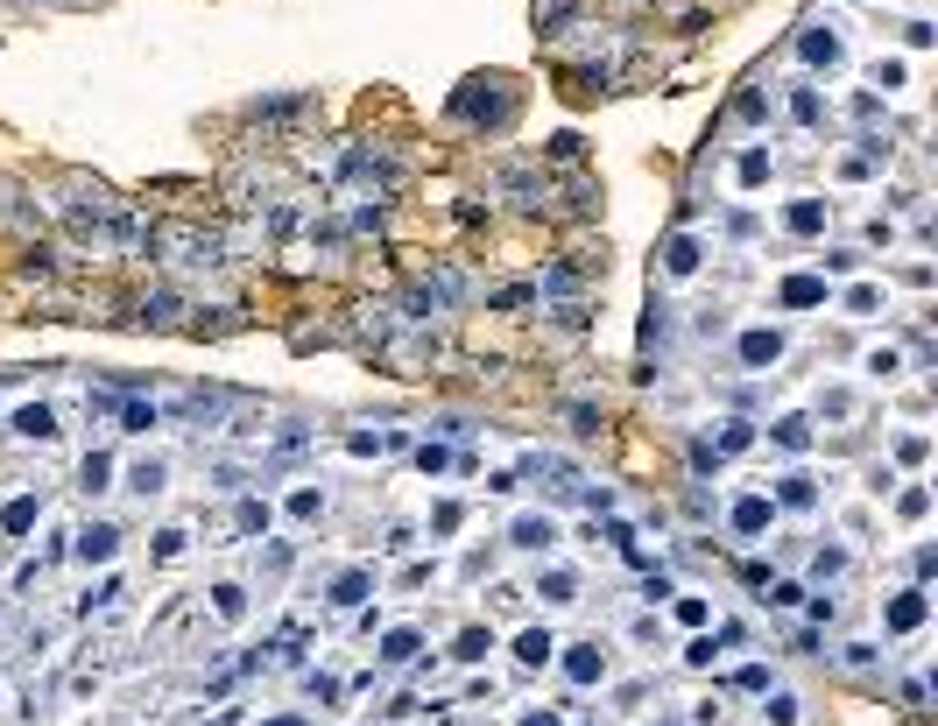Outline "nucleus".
Instances as JSON below:
<instances>
[{
    "mask_svg": "<svg viewBox=\"0 0 938 726\" xmlns=\"http://www.w3.org/2000/svg\"><path fill=\"white\" fill-rule=\"evenodd\" d=\"M776 353H783V339H776V332H748V339H741V360H748V367H769Z\"/></svg>",
    "mask_w": 938,
    "mask_h": 726,
    "instance_id": "nucleus-1",
    "label": "nucleus"
},
{
    "mask_svg": "<svg viewBox=\"0 0 938 726\" xmlns=\"http://www.w3.org/2000/svg\"><path fill=\"white\" fill-rule=\"evenodd\" d=\"M783 303H797V311H805V303H826V282H819V275H790V282H783Z\"/></svg>",
    "mask_w": 938,
    "mask_h": 726,
    "instance_id": "nucleus-2",
    "label": "nucleus"
},
{
    "mask_svg": "<svg viewBox=\"0 0 938 726\" xmlns=\"http://www.w3.org/2000/svg\"><path fill=\"white\" fill-rule=\"evenodd\" d=\"M551 649H558V641H551V628H530V635L515 641V656H522L530 670H537V663H551Z\"/></svg>",
    "mask_w": 938,
    "mask_h": 726,
    "instance_id": "nucleus-3",
    "label": "nucleus"
},
{
    "mask_svg": "<svg viewBox=\"0 0 938 726\" xmlns=\"http://www.w3.org/2000/svg\"><path fill=\"white\" fill-rule=\"evenodd\" d=\"M734 529H741V536H762V529H769V501H741V508H734Z\"/></svg>",
    "mask_w": 938,
    "mask_h": 726,
    "instance_id": "nucleus-4",
    "label": "nucleus"
},
{
    "mask_svg": "<svg viewBox=\"0 0 938 726\" xmlns=\"http://www.w3.org/2000/svg\"><path fill=\"white\" fill-rule=\"evenodd\" d=\"M14 431H21V438H50L57 424H50V409H43V402H28V409L14 416Z\"/></svg>",
    "mask_w": 938,
    "mask_h": 726,
    "instance_id": "nucleus-5",
    "label": "nucleus"
},
{
    "mask_svg": "<svg viewBox=\"0 0 938 726\" xmlns=\"http://www.w3.org/2000/svg\"><path fill=\"white\" fill-rule=\"evenodd\" d=\"M925 621V593H903L896 607H889V628H918Z\"/></svg>",
    "mask_w": 938,
    "mask_h": 726,
    "instance_id": "nucleus-6",
    "label": "nucleus"
},
{
    "mask_svg": "<svg viewBox=\"0 0 938 726\" xmlns=\"http://www.w3.org/2000/svg\"><path fill=\"white\" fill-rule=\"evenodd\" d=\"M113 544H120V536H113V529H106V522H93V529H85V536H78V550H85V557H99V564H106V557H113Z\"/></svg>",
    "mask_w": 938,
    "mask_h": 726,
    "instance_id": "nucleus-7",
    "label": "nucleus"
},
{
    "mask_svg": "<svg viewBox=\"0 0 938 726\" xmlns=\"http://www.w3.org/2000/svg\"><path fill=\"white\" fill-rule=\"evenodd\" d=\"M551 536H558V529H551V522H537V515H522V522H515V544H530V550H544Z\"/></svg>",
    "mask_w": 938,
    "mask_h": 726,
    "instance_id": "nucleus-8",
    "label": "nucleus"
},
{
    "mask_svg": "<svg viewBox=\"0 0 938 726\" xmlns=\"http://www.w3.org/2000/svg\"><path fill=\"white\" fill-rule=\"evenodd\" d=\"M826 226V205H790V233H819Z\"/></svg>",
    "mask_w": 938,
    "mask_h": 726,
    "instance_id": "nucleus-9",
    "label": "nucleus"
},
{
    "mask_svg": "<svg viewBox=\"0 0 938 726\" xmlns=\"http://www.w3.org/2000/svg\"><path fill=\"white\" fill-rule=\"evenodd\" d=\"M127 480H134V494H163V465H156V458H142Z\"/></svg>",
    "mask_w": 938,
    "mask_h": 726,
    "instance_id": "nucleus-10",
    "label": "nucleus"
},
{
    "mask_svg": "<svg viewBox=\"0 0 938 726\" xmlns=\"http://www.w3.org/2000/svg\"><path fill=\"white\" fill-rule=\"evenodd\" d=\"M28 522H36V501H28V494H21V501H7V536H21Z\"/></svg>",
    "mask_w": 938,
    "mask_h": 726,
    "instance_id": "nucleus-11",
    "label": "nucleus"
},
{
    "mask_svg": "<svg viewBox=\"0 0 938 726\" xmlns=\"http://www.w3.org/2000/svg\"><path fill=\"white\" fill-rule=\"evenodd\" d=\"M487 649H494V635H487V628H466V635H459V656H466V663H480Z\"/></svg>",
    "mask_w": 938,
    "mask_h": 726,
    "instance_id": "nucleus-12",
    "label": "nucleus"
},
{
    "mask_svg": "<svg viewBox=\"0 0 938 726\" xmlns=\"http://www.w3.org/2000/svg\"><path fill=\"white\" fill-rule=\"evenodd\" d=\"M381 656H388V663H409V656H416V635H409V628H395V635H388V649H381Z\"/></svg>",
    "mask_w": 938,
    "mask_h": 726,
    "instance_id": "nucleus-13",
    "label": "nucleus"
},
{
    "mask_svg": "<svg viewBox=\"0 0 938 726\" xmlns=\"http://www.w3.org/2000/svg\"><path fill=\"white\" fill-rule=\"evenodd\" d=\"M149 424H156L149 402H127V409H120V431H149Z\"/></svg>",
    "mask_w": 938,
    "mask_h": 726,
    "instance_id": "nucleus-14",
    "label": "nucleus"
},
{
    "mask_svg": "<svg viewBox=\"0 0 938 726\" xmlns=\"http://www.w3.org/2000/svg\"><path fill=\"white\" fill-rule=\"evenodd\" d=\"M776 438H783L790 452H797V445H812V431H805V416H783V424H776Z\"/></svg>",
    "mask_w": 938,
    "mask_h": 726,
    "instance_id": "nucleus-15",
    "label": "nucleus"
},
{
    "mask_svg": "<svg viewBox=\"0 0 938 726\" xmlns=\"http://www.w3.org/2000/svg\"><path fill=\"white\" fill-rule=\"evenodd\" d=\"M332 600H339V607H353V600H368V578H360V571H346V578H339V593H332Z\"/></svg>",
    "mask_w": 938,
    "mask_h": 726,
    "instance_id": "nucleus-16",
    "label": "nucleus"
},
{
    "mask_svg": "<svg viewBox=\"0 0 938 726\" xmlns=\"http://www.w3.org/2000/svg\"><path fill=\"white\" fill-rule=\"evenodd\" d=\"M564 670H571V677H578V684H593V677H600V656H593V649H578V656H571V663H564Z\"/></svg>",
    "mask_w": 938,
    "mask_h": 726,
    "instance_id": "nucleus-17",
    "label": "nucleus"
},
{
    "mask_svg": "<svg viewBox=\"0 0 938 726\" xmlns=\"http://www.w3.org/2000/svg\"><path fill=\"white\" fill-rule=\"evenodd\" d=\"M670 269H677V275L699 269V240H670Z\"/></svg>",
    "mask_w": 938,
    "mask_h": 726,
    "instance_id": "nucleus-18",
    "label": "nucleus"
},
{
    "mask_svg": "<svg viewBox=\"0 0 938 726\" xmlns=\"http://www.w3.org/2000/svg\"><path fill=\"white\" fill-rule=\"evenodd\" d=\"M833 50H840L833 36H805V57H812V64H833Z\"/></svg>",
    "mask_w": 938,
    "mask_h": 726,
    "instance_id": "nucleus-19",
    "label": "nucleus"
},
{
    "mask_svg": "<svg viewBox=\"0 0 938 726\" xmlns=\"http://www.w3.org/2000/svg\"><path fill=\"white\" fill-rule=\"evenodd\" d=\"M522 726H558V720H551V713H537V720H522Z\"/></svg>",
    "mask_w": 938,
    "mask_h": 726,
    "instance_id": "nucleus-20",
    "label": "nucleus"
}]
</instances>
